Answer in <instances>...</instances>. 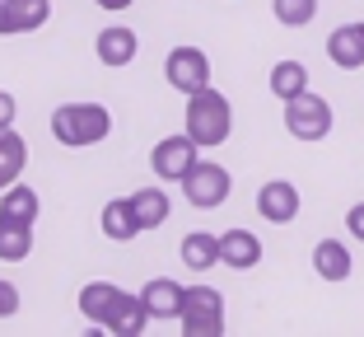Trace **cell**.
Masks as SVG:
<instances>
[{
    "mask_svg": "<svg viewBox=\"0 0 364 337\" xmlns=\"http://www.w3.org/2000/svg\"><path fill=\"white\" fill-rule=\"evenodd\" d=\"M33 253V225L0 220V262H23Z\"/></svg>",
    "mask_w": 364,
    "mask_h": 337,
    "instance_id": "cell-23",
    "label": "cell"
},
{
    "mask_svg": "<svg viewBox=\"0 0 364 337\" xmlns=\"http://www.w3.org/2000/svg\"><path fill=\"white\" fill-rule=\"evenodd\" d=\"M346 229H350L355 239L364 244V202H360V207H350V211H346Z\"/></svg>",
    "mask_w": 364,
    "mask_h": 337,
    "instance_id": "cell-27",
    "label": "cell"
},
{
    "mask_svg": "<svg viewBox=\"0 0 364 337\" xmlns=\"http://www.w3.org/2000/svg\"><path fill=\"white\" fill-rule=\"evenodd\" d=\"M285 127L294 141H322L332 131V103L322 94H313V89H304V94H294L285 103Z\"/></svg>",
    "mask_w": 364,
    "mask_h": 337,
    "instance_id": "cell-4",
    "label": "cell"
},
{
    "mask_svg": "<svg viewBox=\"0 0 364 337\" xmlns=\"http://www.w3.org/2000/svg\"><path fill=\"white\" fill-rule=\"evenodd\" d=\"M117 300H122V286H112V281H89L85 291H80V314H85L89 323L103 328Z\"/></svg>",
    "mask_w": 364,
    "mask_h": 337,
    "instance_id": "cell-19",
    "label": "cell"
},
{
    "mask_svg": "<svg viewBox=\"0 0 364 337\" xmlns=\"http://www.w3.org/2000/svg\"><path fill=\"white\" fill-rule=\"evenodd\" d=\"M187 136H192L201 150H215V145L229 141V131H234V108H229V98L220 94V89H196V94H187Z\"/></svg>",
    "mask_w": 364,
    "mask_h": 337,
    "instance_id": "cell-1",
    "label": "cell"
},
{
    "mask_svg": "<svg viewBox=\"0 0 364 337\" xmlns=\"http://www.w3.org/2000/svg\"><path fill=\"white\" fill-rule=\"evenodd\" d=\"M94 52H98V61H103V66L122 71V66H131V61H136V52H140V38L127 28V24H107V28L94 38Z\"/></svg>",
    "mask_w": 364,
    "mask_h": 337,
    "instance_id": "cell-10",
    "label": "cell"
},
{
    "mask_svg": "<svg viewBox=\"0 0 364 337\" xmlns=\"http://www.w3.org/2000/svg\"><path fill=\"white\" fill-rule=\"evenodd\" d=\"M271 10L285 28H309L318 19V0H271Z\"/></svg>",
    "mask_w": 364,
    "mask_h": 337,
    "instance_id": "cell-24",
    "label": "cell"
},
{
    "mask_svg": "<svg viewBox=\"0 0 364 337\" xmlns=\"http://www.w3.org/2000/svg\"><path fill=\"white\" fill-rule=\"evenodd\" d=\"M52 136L70 150H89L112 136V113L103 103H61L52 113Z\"/></svg>",
    "mask_w": 364,
    "mask_h": 337,
    "instance_id": "cell-2",
    "label": "cell"
},
{
    "mask_svg": "<svg viewBox=\"0 0 364 337\" xmlns=\"http://www.w3.org/2000/svg\"><path fill=\"white\" fill-rule=\"evenodd\" d=\"M140 300H145V309H150V318H182V300H187V286L168 281V276H154V281H145V291H140Z\"/></svg>",
    "mask_w": 364,
    "mask_h": 337,
    "instance_id": "cell-12",
    "label": "cell"
},
{
    "mask_svg": "<svg viewBox=\"0 0 364 337\" xmlns=\"http://www.w3.org/2000/svg\"><path fill=\"white\" fill-rule=\"evenodd\" d=\"M98 225H103V234L112 244H131L140 234V216H136V207H131V197H112L103 207V216H98Z\"/></svg>",
    "mask_w": 364,
    "mask_h": 337,
    "instance_id": "cell-14",
    "label": "cell"
},
{
    "mask_svg": "<svg viewBox=\"0 0 364 337\" xmlns=\"http://www.w3.org/2000/svg\"><path fill=\"white\" fill-rule=\"evenodd\" d=\"M131 207H136V216H140V229H159L164 220H168L173 202H168L164 187H140V192H131Z\"/></svg>",
    "mask_w": 364,
    "mask_h": 337,
    "instance_id": "cell-20",
    "label": "cell"
},
{
    "mask_svg": "<svg viewBox=\"0 0 364 337\" xmlns=\"http://www.w3.org/2000/svg\"><path fill=\"white\" fill-rule=\"evenodd\" d=\"M182 192H187V202H192L196 211H215V207H225V202H229V192H234V178H229L225 164L196 160V169L182 178Z\"/></svg>",
    "mask_w": 364,
    "mask_h": 337,
    "instance_id": "cell-5",
    "label": "cell"
},
{
    "mask_svg": "<svg viewBox=\"0 0 364 337\" xmlns=\"http://www.w3.org/2000/svg\"><path fill=\"white\" fill-rule=\"evenodd\" d=\"M145 323H150V309H145V300L122 291V300L112 305V314H107L103 328H107V333H117V337H140V333H145Z\"/></svg>",
    "mask_w": 364,
    "mask_h": 337,
    "instance_id": "cell-15",
    "label": "cell"
},
{
    "mask_svg": "<svg viewBox=\"0 0 364 337\" xmlns=\"http://www.w3.org/2000/svg\"><path fill=\"white\" fill-rule=\"evenodd\" d=\"M178 323H182V337H220L225 333V295L215 286H187Z\"/></svg>",
    "mask_w": 364,
    "mask_h": 337,
    "instance_id": "cell-3",
    "label": "cell"
},
{
    "mask_svg": "<svg viewBox=\"0 0 364 337\" xmlns=\"http://www.w3.org/2000/svg\"><path fill=\"white\" fill-rule=\"evenodd\" d=\"M313 272H318L322 281H346V276L355 272L350 249H346L341 239H322L318 249H313Z\"/></svg>",
    "mask_w": 364,
    "mask_h": 337,
    "instance_id": "cell-16",
    "label": "cell"
},
{
    "mask_svg": "<svg viewBox=\"0 0 364 337\" xmlns=\"http://www.w3.org/2000/svg\"><path fill=\"white\" fill-rule=\"evenodd\" d=\"M10 314H19V291L10 281H0V318H10Z\"/></svg>",
    "mask_w": 364,
    "mask_h": 337,
    "instance_id": "cell-25",
    "label": "cell"
},
{
    "mask_svg": "<svg viewBox=\"0 0 364 337\" xmlns=\"http://www.w3.org/2000/svg\"><path fill=\"white\" fill-rule=\"evenodd\" d=\"M28 169V141H23L14 127L0 131V192L10 183H19V174Z\"/></svg>",
    "mask_w": 364,
    "mask_h": 337,
    "instance_id": "cell-18",
    "label": "cell"
},
{
    "mask_svg": "<svg viewBox=\"0 0 364 337\" xmlns=\"http://www.w3.org/2000/svg\"><path fill=\"white\" fill-rule=\"evenodd\" d=\"M327 56H332V66H341V71H360L364 66V24H341V28H332Z\"/></svg>",
    "mask_w": 364,
    "mask_h": 337,
    "instance_id": "cell-13",
    "label": "cell"
},
{
    "mask_svg": "<svg viewBox=\"0 0 364 337\" xmlns=\"http://www.w3.org/2000/svg\"><path fill=\"white\" fill-rule=\"evenodd\" d=\"M309 89V66L304 61H276L271 66V94L280 98V103H289L294 94H304Z\"/></svg>",
    "mask_w": 364,
    "mask_h": 337,
    "instance_id": "cell-21",
    "label": "cell"
},
{
    "mask_svg": "<svg viewBox=\"0 0 364 337\" xmlns=\"http://www.w3.org/2000/svg\"><path fill=\"white\" fill-rule=\"evenodd\" d=\"M178 253H182V267H192V272H210L215 262H220V234L192 229V234H182Z\"/></svg>",
    "mask_w": 364,
    "mask_h": 337,
    "instance_id": "cell-17",
    "label": "cell"
},
{
    "mask_svg": "<svg viewBox=\"0 0 364 337\" xmlns=\"http://www.w3.org/2000/svg\"><path fill=\"white\" fill-rule=\"evenodd\" d=\"M257 216L271 220V225H289L299 216V187L285 183V178H271V183L257 187Z\"/></svg>",
    "mask_w": 364,
    "mask_h": 337,
    "instance_id": "cell-9",
    "label": "cell"
},
{
    "mask_svg": "<svg viewBox=\"0 0 364 337\" xmlns=\"http://www.w3.org/2000/svg\"><path fill=\"white\" fill-rule=\"evenodd\" d=\"M14 113H19L14 94H10V89H0V131H5V127H14Z\"/></svg>",
    "mask_w": 364,
    "mask_h": 337,
    "instance_id": "cell-26",
    "label": "cell"
},
{
    "mask_svg": "<svg viewBox=\"0 0 364 337\" xmlns=\"http://www.w3.org/2000/svg\"><path fill=\"white\" fill-rule=\"evenodd\" d=\"M196 150H201V145H196L187 131H182V136H164V141L150 150V169L164 178V183H182V178L196 169V160H201Z\"/></svg>",
    "mask_w": 364,
    "mask_h": 337,
    "instance_id": "cell-7",
    "label": "cell"
},
{
    "mask_svg": "<svg viewBox=\"0 0 364 337\" xmlns=\"http://www.w3.org/2000/svg\"><path fill=\"white\" fill-rule=\"evenodd\" d=\"M94 5H103V10H131L136 0H94Z\"/></svg>",
    "mask_w": 364,
    "mask_h": 337,
    "instance_id": "cell-28",
    "label": "cell"
},
{
    "mask_svg": "<svg viewBox=\"0 0 364 337\" xmlns=\"http://www.w3.org/2000/svg\"><path fill=\"white\" fill-rule=\"evenodd\" d=\"M52 19V0H0V38L38 33Z\"/></svg>",
    "mask_w": 364,
    "mask_h": 337,
    "instance_id": "cell-8",
    "label": "cell"
},
{
    "mask_svg": "<svg viewBox=\"0 0 364 337\" xmlns=\"http://www.w3.org/2000/svg\"><path fill=\"white\" fill-rule=\"evenodd\" d=\"M164 80H168L178 94H196V89L210 85V56L201 47H173L164 56Z\"/></svg>",
    "mask_w": 364,
    "mask_h": 337,
    "instance_id": "cell-6",
    "label": "cell"
},
{
    "mask_svg": "<svg viewBox=\"0 0 364 337\" xmlns=\"http://www.w3.org/2000/svg\"><path fill=\"white\" fill-rule=\"evenodd\" d=\"M220 262L225 267H234V272H247V267H257L262 262V239L252 234V229H225L220 234Z\"/></svg>",
    "mask_w": 364,
    "mask_h": 337,
    "instance_id": "cell-11",
    "label": "cell"
},
{
    "mask_svg": "<svg viewBox=\"0 0 364 337\" xmlns=\"http://www.w3.org/2000/svg\"><path fill=\"white\" fill-rule=\"evenodd\" d=\"M0 220H23V225H33V220H38V192L23 187V183H10L0 192Z\"/></svg>",
    "mask_w": 364,
    "mask_h": 337,
    "instance_id": "cell-22",
    "label": "cell"
}]
</instances>
